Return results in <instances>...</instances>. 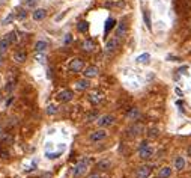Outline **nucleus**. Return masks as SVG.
Returning <instances> with one entry per match:
<instances>
[{
	"instance_id": "nucleus-14",
	"label": "nucleus",
	"mask_w": 191,
	"mask_h": 178,
	"mask_svg": "<svg viewBox=\"0 0 191 178\" xmlns=\"http://www.w3.org/2000/svg\"><path fill=\"white\" fill-rule=\"evenodd\" d=\"M141 130H143V125L141 124H134L132 127H130L128 133H130V136H137V134L141 133Z\"/></svg>"
},
{
	"instance_id": "nucleus-12",
	"label": "nucleus",
	"mask_w": 191,
	"mask_h": 178,
	"mask_svg": "<svg viewBox=\"0 0 191 178\" xmlns=\"http://www.w3.org/2000/svg\"><path fill=\"white\" fill-rule=\"evenodd\" d=\"M126 35V24L125 21H120L119 26H118V30H116V38H124V36Z\"/></svg>"
},
{
	"instance_id": "nucleus-24",
	"label": "nucleus",
	"mask_w": 191,
	"mask_h": 178,
	"mask_svg": "<svg viewBox=\"0 0 191 178\" xmlns=\"http://www.w3.org/2000/svg\"><path fill=\"white\" fill-rule=\"evenodd\" d=\"M77 29H78V32L86 33L87 29H89V23L87 21H80V23H78V26H77Z\"/></svg>"
},
{
	"instance_id": "nucleus-11",
	"label": "nucleus",
	"mask_w": 191,
	"mask_h": 178,
	"mask_svg": "<svg viewBox=\"0 0 191 178\" xmlns=\"http://www.w3.org/2000/svg\"><path fill=\"white\" fill-rule=\"evenodd\" d=\"M81 48H83L84 51H87V53H92V51L96 48V45H95V43H93L92 39H86V41L81 44Z\"/></svg>"
},
{
	"instance_id": "nucleus-2",
	"label": "nucleus",
	"mask_w": 191,
	"mask_h": 178,
	"mask_svg": "<svg viewBox=\"0 0 191 178\" xmlns=\"http://www.w3.org/2000/svg\"><path fill=\"white\" fill-rule=\"evenodd\" d=\"M114 116L113 115H104V116H99L98 118V125L101 128H105V127H110V125L114 124Z\"/></svg>"
},
{
	"instance_id": "nucleus-30",
	"label": "nucleus",
	"mask_w": 191,
	"mask_h": 178,
	"mask_svg": "<svg viewBox=\"0 0 191 178\" xmlns=\"http://www.w3.org/2000/svg\"><path fill=\"white\" fill-rule=\"evenodd\" d=\"M96 118H98V115H96V113H91V115H87L86 121H89V122H91V121H93V119H96Z\"/></svg>"
},
{
	"instance_id": "nucleus-9",
	"label": "nucleus",
	"mask_w": 191,
	"mask_h": 178,
	"mask_svg": "<svg viewBox=\"0 0 191 178\" xmlns=\"http://www.w3.org/2000/svg\"><path fill=\"white\" fill-rule=\"evenodd\" d=\"M107 137V132L105 130H96L91 134V140L92 142H99V140H104Z\"/></svg>"
},
{
	"instance_id": "nucleus-31",
	"label": "nucleus",
	"mask_w": 191,
	"mask_h": 178,
	"mask_svg": "<svg viewBox=\"0 0 191 178\" xmlns=\"http://www.w3.org/2000/svg\"><path fill=\"white\" fill-rule=\"evenodd\" d=\"M71 41H72V35H71V33L65 35V39H63V43H65V44H69Z\"/></svg>"
},
{
	"instance_id": "nucleus-13",
	"label": "nucleus",
	"mask_w": 191,
	"mask_h": 178,
	"mask_svg": "<svg viewBox=\"0 0 191 178\" xmlns=\"http://www.w3.org/2000/svg\"><path fill=\"white\" fill-rule=\"evenodd\" d=\"M91 86V83H89V80L86 77L83 78V80H78L77 83H75V88H77V91H86V89Z\"/></svg>"
},
{
	"instance_id": "nucleus-33",
	"label": "nucleus",
	"mask_w": 191,
	"mask_h": 178,
	"mask_svg": "<svg viewBox=\"0 0 191 178\" xmlns=\"http://www.w3.org/2000/svg\"><path fill=\"white\" fill-rule=\"evenodd\" d=\"M18 18H20V20H24V18H26V11H24V9H20V12H18Z\"/></svg>"
},
{
	"instance_id": "nucleus-27",
	"label": "nucleus",
	"mask_w": 191,
	"mask_h": 178,
	"mask_svg": "<svg viewBox=\"0 0 191 178\" xmlns=\"http://www.w3.org/2000/svg\"><path fill=\"white\" fill-rule=\"evenodd\" d=\"M128 118H130V119L139 118V110H137V109H131V112L128 113Z\"/></svg>"
},
{
	"instance_id": "nucleus-35",
	"label": "nucleus",
	"mask_w": 191,
	"mask_h": 178,
	"mask_svg": "<svg viewBox=\"0 0 191 178\" xmlns=\"http://www.w3.org/2000/svg\"><path fill=\"white\" fill-rule=\"evenodd\" d=\"M35 2H36V0H26V3H27L29 6H32V5H33Z\"/></svg>"
},
{
	"instance_id": "nucleus-21",
	"label": "nucleus",
	"mask_w": 191,
	"mask_h": 178,
	"mask_svg": "<svg viewBox=\"0 0 191 178\" xmlns=\"http://www.w3.org/2000/svg\"><path fill=\"white\" fill-rule=\"evenodd\" d=\"M47 47H48V44H47L45 41H38L36 45H35V50L39 51V53H44V51L47 50Z\"/></svg>"
},
{
	"instance_id": "nucleus-32",
	"label": "nucleus",
	"mask_w": 191,
	"mask_h": 178,
	"mask_svg": "<svg viewBox=\"0 0 191 178\" xmlns=\"http://www.w3.org/2000/svg\"><path fill=\"white\" fill-rule=\"evenodd\" d=\"M62 154V151H59V153H56V154H50V153H47V157L48 159H56V157H59Z\"/></svg>"
},
{
	"instance_id": "nucleus-28",
	"label": "nucleus",
	"mask_w": 191,
	"mask_h": 178,
	"mask_svg": "<svg viewBox=\"0 0 191 178\" xmlns=\"http://www.w3.org/2000/svg\"><path fill=\"white\" fill-rule=\"evenodd\" d=\"M56 112H57V107L54 106V104H50V106L47 107V113L48 115H54Z\"/></svg>"
},
{
	"instance_id": "nucleus-5",
	"label": "nucleus",
	"mask_w": 191,
	"mask_h": 178,
	"mask_svg": "<svg viewBox=\"0 0 191 178\" xmlns=\"http://www.w3.org/2000/svg\"><path fill=\"white\" fill-rule=\"evenodd\" d=\"M139 155H140V159H143V160H149L151 157L153 155V148L149 146V145L143 146V148H139Z\"/></svg>"
},
{
	"instance_id": "nucleus-7",
	"label": "nucleus",
	"mask_w": 191,
	"mask_h": 178,
	"mask_svg": "<svg viewBox=\"0 0 191 178\" xmlns=\"http://www.w3.org/2000/svg\"><path fill=\"white\" fill-rule=\"evenodd\" d=\"M89 101H91L92 104H99L104 101V94L101 91H92L91 94H89Z\"/></svg>"
},
{
	"instance_id": "nucleus-19",
	"label": "nucleus",
	"mask_w": 191,
	"mask_h": 178,
	"mask_svg": "<svg viewBox=\"0 0 191 178\" xmlns=\"http://www.w3.org/2000/svg\"><path fill=\"white\" fill-rule=\"evenodd\" d=\"M26 57H27V56H26L24 51H15V53H14V60L18 62V64H23V62L26 60Z\"/></svg>"
},
{
	"instance_id": "nucleus-15",
	"label": "nucleus",
	"mask_w": 191,
	"mask_h": 178,
	"mask_svg": "<svg viewBox=\"0 0 191 178\" xmlns=\"http://www.w3.org/2000/svg\"><path fill=\"white\" fill-rule=\"evenodd\" d=\"M172 175V169H170V166H164L160 169V172H158V177L160 178H169Z\"/></svg>"
},
{
	"instance_id": "nucleus-18",
	"label": "nucleus",
	"mask_w": 191,
	"mask_h": 178,
	"mask_svg": "<svg viewBox=\"0 0 191 178\" xmlns=\"http://www.w3.org/2000/svg\"><path fill=\"white\" fill-rule=\"evenodd\" d=\"M174 167H176L178 171H182L184 167H185V159L182 155H178L176 157V160H174Z\"/></svg>"
},
{
	"instance_id": "nucleus-34",
	"label": "nucleus",
	"mask_w": 191,
	"mask_h": 178,
	"mask_svg": "<svg viewBox=\"0 0 191 178\" xmlns=\"http://www.w3.org/2000/svg\"><path fill=\"white\" fill-rule=\"evenodd\" d=\"M36 59H38V62H41V64H42V62H45V56L38 54V56H36Z\"/></svg>"
},
{
	"instance_id": "nucleus-37",
	"label": "nucleus",
	"mask_w": 191,
	"mask_h": 178,
	"mask_svg": "<svg viewBox=\"0 0 191 178\" xmlns=\"http://www.w3.org/2000/svg\"><path fill=\"white\" fill-rule=\"evenodd\" d=\"M2 62H3V57H2V54H0V65H2Z\"/></svg>"
},
{
	"instance_id": "nucleus-22",
	"label": "nucleus",
	"mask_w": 191,
	"mask_h": 178,
	"mask_svg": "<svg viewBox=\"0 0 191 178\" xmlns=\"http://www.w3.org/2000/svg\"><path fill=\"white\" fill-rule=\"evenodd\" d=\"M149 60H151V54L149 53H143V54H140L139 57H137V62H139V64H149Z\"/></svg>"
},
{
	"instance_id": "nucleus-23",
	"label": "nucleus",
	"mask_w": 191,
	"mask_h": 178,
	"mask_svg": "<svg viewBox=\"0 0 191 178\" xmlns=\"http://www.w3.org/2000/svg\"><path fill=\"white\" fill-rule=\"evenodd\" d=\"M158 134H160V130H158L157 127H152V128H149V132H147V137L155 139V137H158Z\"/></svg>"
},
{
	"instance_id": "nucleus-36",
	"label": "nucleus",
	"mask_w": 191,
	"mask_h": 178,
	"mask_svg": "<svg viewBox=\"0 0 191 178\" xmlns=\"http://www.w3.org/2000/svg\"><path fill=\"white\" fill-rule=\"evenodd\" d=\"M89 178H101V177H99V174H92Z\"/></svg>"
},
{
	"instance_id": "nucleus-20",
	"label": "nucleus",
	"mask_w": 191,
	"mask_h": 178,
	"mask_svg": "<svg viewBox=\"0 0 191 178\" xmlns=\"http://www.w3.org/2000/svg\"><path fill=\"white\" fill-rule=\"evenodd\" d=\"M9 44H11V41L8 39V36H5V38H3L2 41H0V54H2V53H5V51L8 50Z\"/></svg>"
},
{
	"instance_id": "nucleus-8",
	"label": "nucleus",
	"mask_w": 191,
	"mask_h": 178,
	"mask_svg": "<svg viewBox=\"0 0 191 178\" xmlns=\"http://www.w3.org/2000/svg\"><path fill=\"white\" fill-rule=\"evenodd\" d=\"M98 68L95 66V65H91V66H86L84 68V71H83V76L86 77V78H92V77H96L98 76Z\"/></svg>"
},
{
	"instance_id": "nucleus-17",
	"label": "nucleus",
	"mask_w": 191,
	"mask_h": 178,
	"mask_svg": "<svg viewBox=\"0 0 191 178\" xmlns=\"http://www.w3.org/2000/svg\"><path fill=\"white\" fill-rule=\"evenodd\" d=\"M110 166H111V161L107 160V159H104V160H99L98 163H96V167L101 171H105V169H110Z\"/></svg>"
},
{
	"instance_id": "nucleus-6",
	"label": "nucleus",
	"mask_w": 191,
	"mask_h": 178,
	"mask_svg": "<svg viewBox=\"0 0 191 178\" xmlns=\"http://www.w3.org/2000/svg\"><path fill=\"white\" fill-rule=\"evenodd\" d=\"M72 97H74V92L69 91V89H63V91H60L59 94H57V100L62 101V103L71 101V100H72Z\"/></svg>"
},
{
	"instance_id": "nucleus-4",
	"label": "nucleus",
	"mask_w": 191,
	"mask_h": 178,
	"mask_svg": "<svg viewBox=\"0 0 191 178\" xmlns=\"http://www.w3.org/2000/svg\"><path fill=\"white\" fill-rule=\"evenodd\" d=\"M151 172H152V167L151 166L143 165V166H140L139 169L135 171V178H149Z\"/></svg>"
},
{
	"instance_id": "nucleus-1",
	"label": "nucleus",
	"mask_w": 191,
	"mask_h": 178,
	"mask_svg": "<svg viewBox=\"0 0 191 178\" xmlns=\"http://www.w3.org/2000/svg\"><path fill=\"white\" fill-rule=\"evenodd\" d=\"M87 166H89V159H83V160H80V161H78V163L75 165V167H74V171H72V175H74V178L81 177V175L84 174V172H86Z\"/></svg>"
},
{
	"instance_id": "nucleus-16",
	"label": "nucleus",
	"mask_w": 191,
	"mask_h": 178,
	"mask_svg": "<svg viewBox=\"0 0 191 178\" xmlns=\"http://www.w3.org/2000/svg\"><path fill=\"white\" fill-rule=\"evenodd\" d=\"M45 17H47V11H45V9H36V11L33 12V20H36V21L44 20Z\"/></svg>"
},
{
	"instance_id": "nucleus-26",
	"label": "nucleus",
	"mask_w": 191,
	"mask_h": 178,
	"mask_svg": "<svg viewBox=\"0 0 191 178\" xmlns=\"http://www.w3.org/2000/svg\"><path fill=\"white\" fill-rule=\"evenodd\" d=\"M143 18H145V23L147 26V29H152V24H151V15L147 11H145V14H143Z\"/></svg>"
},
{
	"instance_id": "nucleus-29",
	"label": "nucleus",
	"mask_w": 191,
	"mask_h": 178,
	"mask_svg": "<svg viewBox=\"0 0 191 178\" xmlns=\"http://www.w3.org/2000/svg\"><path fill=\"white\" fill-rule=\"evenodd\" d=\"M12 20H14V14H11V15H8V17L3 20V24H9L11 21H12Z\"/></svg>"
},
{
	"instance_id": "nucleus-3",
	"label": "nucleus",
	"mask_w": 191,
	"mask_h": 178,
	"mask_svg": "<svg viewBox=\"0 0 191 178\" xmlns=\"http://www.w3.org/2000/svg\"><path fill=\"white\" fill-rule=\"evenodd\" d=\"M83 66H84V64H83V59H80V57H77V59H72V60L69 62V65H68L69 71H72V72H80V71L83 70Z\"/></svg>"
},
{
	"instance_id": "nucleus-10",
	"label": "nucleus",
	"mask_w": 191,
	"mask_h": 178,
	"mask_svg": "<svg viewBox=\"0 0 191 178\" xmlns=\"http://www.w3.org/2000/svg\"><path fill=\"white\" fill-rule=\"evenodd\" d=\"M118 47H119V38H111L110 41H107V44H105V51H107V53H113Z\"/></svg>"
},
{
	"instance_id": "nucleus-25",
	"label": "nucleus",
	"mask_w": 191,
	"mask_h": 178,
	"mask_svg": "<svg viewBox=\"0 0 191 178\" xmlns=\"http://www.w3.org/2000/svg\"><path fill=\"white\" fill-rule=\"evenodd\" d=\"M114 23H116V21H114L113 18H108V20H107V23H105V29H104V32H105V33H108V30H111V29L114 27Z\"/></svg>"
}]
</instances>
